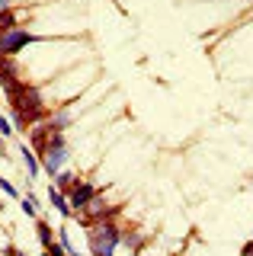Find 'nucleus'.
I'll return each mask as SVG.
<instances>
[{
	"label": "nucleus",
	"instance_id": "obj_1",
	"mask_svg": "<svg viewBox=\"0 0 253 256\" xmlns=\"http://www.w3.org/2000/svg\"><path fill=\"white\" fill-rule=\"evenodd\" d=\"M86 237H90V253L93 256H112L116 246L122 244V228H116L112 221H93L90 230H86Z\"/></svg>",
	"mask_w": 253,
	"mask_h": 256
},
{
	"label": "nucleus",
	"instance_id": "obj_2",
	"mask_svg": "<svg viewBox=\"0 0 253 256\" xmlns=\"http://www.w3.org/2000/svg\"><path fill=\"white\" fill-rule=\"evenodd\" d=\"M32 42H42V36H32V32H26V29L4 32V36H0V58H4V54H16L26 45H32Z\"/></svg>",
	"mask_w": 253,
	"mask_h": 256
},
{
	"label": "nucleus",
	"instance_id": "obj_3",
	"mask_svg": "<svg viewBox=\"0 0 253 256\" xmlns=\"http://www.w3.org/2000/svg\"><path fill=\"white\" fill-rule=\"evenodd\" d=\"M93 198H96V186H90V182H80L74 192H68V202L74 208H86Z\"/></svg>",
	"mask_w": 253,
	"mask_h": 256
},
{
	"label": "nucleus",
	"instance_id": "obj_4",
	"mask_svg": "<svg viewBox=\"0 0 253 256\" xmlns=\"http://www.w3.org/2000/svg\"><path fill=\"white\" fill-rule=\"evenodd\" d=\"M48 202L58 208L61 218H70V202H68V196H64V192H61L58 186H48Z\"/></svg>",
	"mask_w": 253,
	"mask_h": 256
},
{
	"label": "nucleus",
	"instance_id": "obj_5",
	"mask_svg": "<svg viewBox=\"0 0 253 256\" xmlns=\"http://www.w3.org/2000/svg\"><path fill=\"white\" fill-rule=\"evenodd\" d=\"M54 234H58V228H52L48 221H36V237L42 246H52L54 244Z\"/></svg>",
	"mask_w": 253,
	"mask_h": 256
},
{
	"label": "nucleus",
	"instance_id": "obj_6",
	"mask_svg": "<svg viewBox=\"0 0 253 256\" xmlns=\"http://www.w3.org/2000/svg\"><path fill=\"white\" fill-rule=\"evenodd\" d=\"M20 154H22V164H26V173H29V180H36L38 170H42V164L36 160V154L29 148H20Z\"/></svg>",
	"mask_w": 253,
	"mask_h": 256
},
{
	"label": "nucleus",
	"instance_id": "obj_7",
	"mask_svg": "<svg viewBox=\"0 0 253 256\" xmlns=\"http://www.w3.org/2000/svg\"><path fill=\"white\" fill-rule=\"evenodd\" d=\"M54 180H58V189H61V192H74L77 186H80V180H77L74 173H58Z\"/></svg>",
	"mask_w": 253,
	"mask_h": 256
},
{
	"label": "nucleus",
	"instance_id": "obj_8",
	"mask_svg": "<svg viewBox=\"0 0 253 256\" xmlns=\"http://www.w3.org/2000/svg\"><path fill=\"white\" fill-rule=\"evenodd\" d=\"M10 29H20L16 26V13H13V10H0V36L10 32Z\"/></svg>",
	"mask_w": 253,
	"mask_h": 256
},
{
	"label": "nucleus",
	"instance_id": "obj_9",
	"mask_svg": "<svg viewBox=\"0 0 253 256\" xmlns=\"http://www.w3.org/2000/svg\"><path fill=\"white\" fill-rule=\"evenodd\" d=\"M22 212H26L29 218H36V198H32V196H26V198H22Z\"/></svg>",
	"mask_w": 253,
	"mask_h": 256
},
{
	"label": "nucleus",
	"instance_id": "obj_10",
	"mask_svg": "<svg viewBox=\"0 0 253 256\" xmlns=\"http://www.w3.org/2000/svg\"><path fill=\"white\" fill-rule=\"evenodd\" d=\"M0 192H6V196H10V198H20V192H16V186H10V182H6L4 176H0Z\"/></svg>",
	"mask_w": 253,
	"mask_h": 256
},
{
	"label": "nucleus",
	"instance_id": "obj_11",
	"mask_svg": "<svg viewBox=\"0 0 253 256\" xmlns=\"http://www.w3.org/2000/svg\"><path fill=\"white\" fill-rule=\"evenodd\" d=\"M45 250H48V256H68V250L61 244H52V246H45Z\"/></svg>",
	"mask_w": 253,
	"mask_h": 256
},
{
	"label": "nucleus",
	"instance_id": "obj_12",
	"mask_svg": "<svg viewBox=\"0 0 253 256\" xmlns=\"http://www.w3.org/2000/svg\"><path fill=\"white\" fill-rule=\"evenodd\" d=\"M0 134H4V138H10V134H13V125L6 122L4 116H0Z\"/></svg>",
	"mask_w": 253,
	"mask_h": 256
},
{
	"label": "nucleus",
	"instance_id": "obj_13",
	"mask_svg": "<svg viewBox=\"0 0 253 256\" xmlns=\"http://www.w3.org/2000/svg\"><path fill=\"white\" fill-rule=\"evenodd\" d=\"M122 240H125L128 246H141V237H138V234H122Z\"/></svg>",
	"mask_w": 253,
	"mask_h": 256
},
{
	"label": "nucleus",
	"instance_id": "obj_14",
	"mask_svg": "<svg viewBox=\"0 0 253 256\" xmlns=\"http://www.w3.org/2000/svg\"><path fill=\"white\" fill-rule=\"evenodd\" d=\"M0 148H4V134H0Z\"/></svg>",
	"mask_w": 253,
	"mask_h": 256
},
{
	"label": "nucleus",
	"instance_id": "obj_15",
	"mask_svg": "<svg viewBox=\"0 0 253 256\" xmlns=\"http://www.w3.org/2000/svg\"><path fill=\"white\" fill-rule=\"evenodd\" d=\"M250 256H253V253H250Z\"/></svg>",
	"mask_w": 253,
	"mask_h": 256
}]
</instances>
